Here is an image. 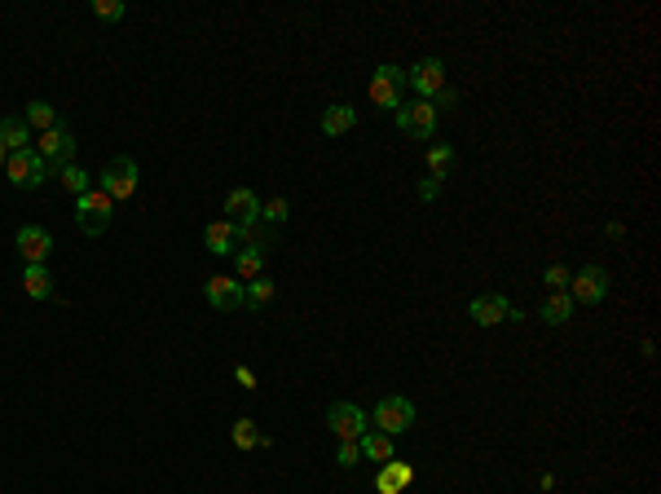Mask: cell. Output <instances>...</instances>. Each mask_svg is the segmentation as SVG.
Segmentation results:
<instances>
[{"instance_id": "1", "label": "cell", "mask_w": 661, "mask_h": 494, "mask_svg": "<svg viewBox=\"0 0 661 494\" xmlns=\"http://www.w3.org/2000/svg\"><path fill=\"white\" fill-rule=\"evenodd\" d=\"M137 164L128 160V155H115L110 164L102 168V177H98V190H102L110 204H124V199H133L137 195Z\"/></svg>"}, {"instance_id": "2", "label": "cell", "mask_w": 661, "mask_h": 494, "mask_svg": "<svg viewBox=\"0 0 661 494\" xmlns=\"http://www.w3.org/2000/svg\"><path fill=\"white\" fill-rule=\"evenodd\" d=\"M36 155L45 160L49 172L71 168L75 164V137H71V128H66V124H53L49 133H40V137H36Z\"/></svg>"}, {"instance_id": "3", "label": "cell", "mask_w": 661, "mask_h": 494, "mask_svg": "<svg viewBox=\"0 0 661 494\" xmlns=\"http://www.w3.org/2000/svg\"><path fill=\"white\" fill-rule=\"evenodd\" d=\"M402 89H406V71L402 66H393V62H384V66H375V75H370V107L379 110H397L402 107Z\"/></svg>"}, {"instance_id": "4", "label": "cell", "mask_w": 661, "mask_h": 494, "mask_svg": "<svg viewBox=\"0 0 661 494\" xmlns=\"http://www.w3.org/2000/svg\"><path fill=\"white\" fill-rule=\"evenodd\" d=\"M110 217H115V204L106 199L98 186H93L89 195H80V199H75V221H80V230H84L89 238L106 234V230H110Z\"/></svg>"}, {"instance_id": "5", "label": "cell", "mask_w": 661, "mask_h": 494, "mask_svg": "<svg viewBox=\"0 0 661 494\" xmlns=\"http://www.w3.org/2000/svg\"><path fill=\"white\" fill-rule=\"evenodd\" d=\"M370 424L388 438H402L410 424H414V402L410 397H379L375 411H370Z\"/></svg>"}, {"instance_id": "6", "label": "cell", "mask_w": 661, "mask_h": 494, "mask_svg": "<svg viewBox=\"0 0 661 494\" xmlns=\"http://www.w3.org/2000/svg\"><path fill=\"white\" fill-rule=\"evenodd\" d=\"M393 119H397V128H402V137H410V142H428L432 133H437V110H432V102H402V107L393 110Z\"/></svg>"}, {"instance_id": "7", "label": "cell", "mask_w": 661, "mask_h": 494, "mask_svg": "<svg viewBox=\"0 0 661 494\" xmlns=\"http://www.w3.org/2000/svg\"><path fill=\"white\" fill-rule=\"evenodd\" d=\"M225 221L239 230V238H248L256 225H260V199H256V190L234 186V190L225 195Z\"/></svg>"}, {"instance_id": "8", "label": "cell", "mask_w": 661, "mask_h": 494, "mask_svg": "<svg viewBox=\"0 0 661 494\" xmlns=\"http://www.w3.org/2000/svg\"><path fill=\"white\" fill-rule=\"evenodd\" d=\"M4 177H9L18 190H40V186L49 181V168H45V160H40V155H36V146H31V151H18V155H9Z\"/></svg>"}, {"instance_id": "9", "label": "cell", "mask_w": 661, "mask_h": 494, "mask_svg": "<svg viewBox=\"0 0 661 494\" xmlns=\"http://www.w3.org/2000/svg\"><path fill=\"white\" fill-rule=\"evenodd\" d=\"M406 84L419 93V102H432L446 89V62L441 57H419L406 71Z\"/></svg>"}, {"instance_id": "10", "label": "cell", "mask_w": 661, "mask_h": 494, "mask_svg": "<svg viewBox=\"0 0 661 494\" xmlns=\"http://www.w3.org/2000/svg\"><path fill=\"white\" fill-rule=\"evenodd\" d=\"M604 296H609V274L600 265H582L569 278V300L573 305H600Z\"/></svg>"}, {"instance_id": "11", "label": "cell", "mask_w": 661, "mask_h": 494, "mask_svg": "<svg viewBox=\"0 0 661 494\" xmlns=\"http://www.w3.org/2000/svg\"><path fill=\"white\" fill-rule=\"evenodd\" d=\"M204 296H207V305L221 309V314H239V309H248V296H243V282H239V278H225V274L207 278Z\"/></svg>"}, {"instance_id": "12", "label": "cell", "mask_w": 661, "mask_h": 494, "mask_svg": "<svg viewBox=\"0 0 661 494\" xmlns=\"http://www.w3.org/2000/svg\"><path fill=\"white\" fill-rule=\"evenodd\" d=\"M326 429H331L340 441H357L366 429H370V420H366V411L353 406V402H335V406L326 411Z\"/></svg>"}, {"instance_id": "13", "label": "cell", "mask_w": 661, "mask_h": 494, "mask_svg": "<svg viewBox=\"0 0 661 494\" xmlns=\"http://www.w3.org/2000/svg\"><path fill=\"white\" fill-rule=\"evenodd\" d=\"M508 296L503 291H485V296H476L472 305H467V318L476 323V327H499V323H508Z\"/></svg>"}, {"instance_id": "14", "label": "cell", "mask_w": 661, "mask_h": 494, "mask_svg": "<svg viewBox=\"0 0 661 494\" xmlns=\"http://www.w3.org/2000/svg\"><path fill=\"white\" fill-rule=\"evenodd\" d=\"M18 252H22L27 265H45L49 252H53V234L45 225H22V230H18Z\"/></svg>"}, {"instance_id": "15", "label": "cell", "mask_w": 661, "mask_h": 494, "mask_svg": "<svg viewBox=\"0 0 661 494\" xmlns=\"http://www.w3.org/2000/svg\"><path fill=\"white\" fill-rule=\"evenodd\" d=\"M204 243H207V252L212 256H234L239 247H243V238H239V230L230 225V221L221 217V221H207V230H204Z\"/></svg>"}, {"instance_id": "16", "label": "cell", "mask_w": 661, "mask_h": 494, "mask_svg": "<svg viewBox=\"0 0 661 494\" xmlns=\"http://www.w3.org/2000/svg\"><path fill=\"white\" fill-rule=\"evenodd\" d=\"M410 481H414V468H410L406 459H397V455H393V459L384 464V472L375 477V490H379V494H402Z\"/></svg>"}, {"instance_id": "17", "label": "cell", "mask_w": 661, "mask_h": 494, "mask_svg": "<svg viewBox=\"0 0 661 494\" xmlns=\"http://www.w3.org/2000/svg\"><path fill=\"white\" fill-rule=\"evenodd\" d=\"M0 142H4V151H9V155H18V151H31L36 133L27 128V119H22V115H13V119H0Z\"/></svg>"}, {"instance_id": "18", "label": "cell", "mask_w": 661, "mask_h": 494, "mask_svg": "<svg viewBox=\"0 0 661 494\" xmlns=\"http://www.w3.org/2000/svg\"><path fill=\"white\" fill-rule=\"evenodd\" d=\"M22 291L31 300H53V274L45 265H22Z\"/></svg>"}, {"instance_id": "19", "label": "cell", "mask_w": 661, "mask_h": 494, "mask_svg": "<svg viewBox=\"0 0 661 494\" xmlns=\"http://www.w3.org/2000/svg\"><path fill=\"white\" fill-rule=\"evenodd\" d=\"M538 318H543L547 327H564V323L573 318V300H569V291H552V296L543 300Z\"/></svg>"}, {"instance_id": "20", "label": "cell", "mask_w": 661, "mask_h": 494, "mask_svg": "<svg viewBox=\"0 0 661 494\" xmlns=\"http://www.w3.org/2000/svg\"><path fill=\"white\" fill-rule=\"evenodd\" d=\"M357 446H361V459H379V464L393 459V438L379 433V429H366V433L357 438Z\"/></svg>"}, {"instance_id": "21", "label": "cell", "mask_w": 661, "mask_h": 494, "mask_svg": "<svg viewBox=\"0 0 661 494\" xmlns=\"http://www.w3.org/2000/svg\"><path fill=\"white\" fill-rule=\"evenodd\" d=\"M353 124H357L353 107H326L322 110V133H326V137H344V133H353Z\"/></svg>"}, {"instance_id": "22", "label": "cell", "mask_w": 661, "mask_h": 494, "mask_svg": "<svg viewBox=\"0 0 661 494\" xmlns=\"http://www.w3.org/2000/svg\"><path fill=\"white\" fill-rule=\"evenodd\" d=\"M230 438H234L239 450H265V446H269V438L256 429V420H248V415H243V420H234V433H230Z\"/></svg>"}, {"instance_id": "23", "label": "cell", "mask_w": 661, "mask_h": 494, "mask_svg": "<svg viewBox=\"0 0 661 494\" xmlns=\"http://www.w3.org/2000/svg\"><path fill=\"white\" fill-rule=\"evenodd\" d=\"M22 119H27V128H31V133L40 137V133H49L53 124H57V110H53L49 102H40V98H36V102H27Z\"/></svg>"}, {"instance_id": "24", "label": "cell", "mask_w": 661, "mask_h": 494, "mask_svg": "<svg viewBox=\"0 0 661 494\" xmlns=\"http://www.w3.org/2000/svg\"><path fill=\"white\" fill-rule=\"evenodd\" d=\"M234 265H239V278H243V282H252V278L265 274V252H260V247H239V252H234Z\"/></svg>"}, {"instance_id": "25", "label": "cell", "mask_w": 661, "mask_h": 494, "mask_svg": "<svg viewBox=\"0 0 661 494\" xmlns=\"http://www.w3.org/2000/svg\"><path fill=\"white\" fill-rule=\"evenodd\" d=\"M274 278L269 274H260V278H252V282H243V296H248V309H265L269 300H274Z\"/></svg>"}, {"instance_id": "26", "label": "cell", "mask_w": 661, "mask_h": 494, "mask_svg": "<svg viewBox=\"0 0 661 494\" xmlns=\"http://www.w3.org/2000/svg\"><path fill=\"white\" fill-rule=\"evenodd\" d=\"M57 181H62V190H66V195H75V199L93 190V177H89V172H84V168H80V164L62 168V172H57Z\"/></svg>"}, {"instance_id": "27", "label": "cell", "mask_w": 661, "mask_h": 494, "mask_svg": "<svg viewBox=\"0 0 661 494\" xmlns=\"http://www.w3.org/2000/svg\"><path fill=\"white\" fill-rule=\"evenodd\" d=\"M450 164H455V151H450V146H432V151H428V177L446 181V177H450Z\"/></svg>"}, {"instance_id": "28", "label": "cell", "mask_w": 661, "mask_h": 494, "mask_svg": "<svg viewBox=\"0 0 661 494\" xmlns=\"http://www.w3.org/2000/svg\"><path fill=\"white\" fill-rule=\"evenodd\" d=\"M287 212H291V208H287V199H269V204H260V221H265L269 230H274V225H283Z\"/></svg>"}, {"instance_id": "29", "label": "cell", "mask_w": 661, "mask_h": 494, "mask_svg": "<svg viewBox=\"0 0 661 494\" xmlns=\"http://www.w3.org/2000/svg\"><path fill=\"white\" fill-rule=\"evenodd\" d=\"M128 9H124V0H93V18H102V22H119Z\"/></svg>"}, {"instance_id": "30", "label": "cell", "mask_w": 661, "mask_h": 494, "mask_svg": "<svg viewBox=\"0 0 661 494\" xmlns=\"http://www.w3.org/2000/svg\"><path fill=\"white\" fill-rule=\"evenodd\" d=\"M569 270H564V265H547V270H543V282H547V287H552V291H569Z\"/></svg>"}, {"instance_id": "31", "label": "cell", "mask_w": 661, "mask_h": 494, "mask_svg": "<svg viewBox=\"0 0 661 494\" xmlns=\"http://www.w3.org/2000/svg\"><path fill=\"white\" fill-rule=\"evenodd\" d=\"M335 464H340V468H353V464H361V446H357V441H340Z\"/></svg>"}, {"instance_id": "32", "label": "cell", "mask_w": 661, "mask_h": 494, "mask_svg": "<svg viewBox=\"0 0 661 494\" xmlns=\"http://www.w3.org/2000/svg\"><path fill=\"white\" fill-rule=\"evenodd\" d=\"M455 107H458V89H450V84H446V89L432 98V110L441 115V110H455Z\"/></svg>"}, {"instance_id": "33", "label": "cell", "mask_w": 661, "mask_h": 494, "mask_svg": "<svg viewBox=\"0 0 661 494\" xmlns=\"http://www.w3.org/2000/svg\"><path fill=\"white\" fill-rule=\"evenodd\" d=\"M437 195H441V181H437V177H423V181H419V199H423V204H432Z\"/></svg>"}, {"instance_id": "34", "label": "cell", "mask_w": 661, "mask_h": 494, "mask_svg": "<svg viewBox=\"0 0 661 494\" xmlns=\"http://www.w3.org/2000/svg\"><path fill=\"white\" fill-rule=\"evenodd\" d=\"M234 380H239L243 388H256V376L248 371V367H239V371H234Z\"/></svg>"}, {"instance_id": "35", "label": "cell", "mask_w": 661, "mask_h": 494, "mask_svg": "<svg viewBox=\"0 0 661 494\" xmlns=\"http://www.w3.org/2000/svg\"><path fill=\"white\" fill-rule=\"evenodd\" d=\"M9 164V151H4V142H0V168Z\"/></svg>"}]
</instances>
